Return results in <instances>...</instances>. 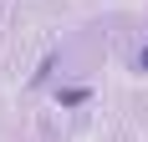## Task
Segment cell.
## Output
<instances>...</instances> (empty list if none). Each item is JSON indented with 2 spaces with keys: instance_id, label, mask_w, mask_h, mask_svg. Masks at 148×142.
<instances>
[{
  "instance_id": "obj_1",
  "label": "cell",
  "mask_w": 148,
  "mask_h": 142,
  "mask_svg": "<svg viewBox=\"0 0 148 142\" xmlns=\"http://www.w3.org/2000/svg\"><path fill=\"white\" fill-rule=\"evenodd\" d=\"M133 71H148V41H143V46L133 51Z\"/></svg>"
}]
</instances>
